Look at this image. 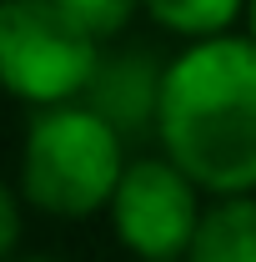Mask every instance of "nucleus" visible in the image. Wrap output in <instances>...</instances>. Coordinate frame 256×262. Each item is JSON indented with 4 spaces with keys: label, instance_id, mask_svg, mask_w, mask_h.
<instances>
[{
    "label": "nucleus",
    "instance_id": "obj_3",
    "mask_svg": "<svg viewBox=\"0 0 256 262\" xmlns=\"http://www.w3.org/2000/svg\"><path fill=\"white\" fill-rule=\"evenodd\" d=\"M100 66V40L75 26L61 0H5L0 5V76L31 106H61L86 96Z\"/></svg>",
    "mask_w": 256,
    "mask_h": 262
},
{
    "label": "nucleus",
    "instance_id": "obj_1",
    "mask_svg": "<svg viewBox=\"0 0 256 262\" xmlns=\"http://www.w3.org/2000/svg\"><path fill=\"white\" fill-rule=\"evenodd\" d=\"M161 146L201 192H256V40L206 35L166 66Z\"/></svg>",
    "mask_w": 256,
    "mask_h": 262
},
{
    "label": "nucleus",
    "instance_id": "obj_2",
    "mask_svg": "<svg viewBox=\"0 0 256 262\" xmlns=\"http://www.w3.org/2000/svg\"><path fill=\"white\" fill-rule=\"evenodd\" d=\"M121 131L86 101L40 106L25 126V157H20V192L40 212L56 217H91L111 207V196L126 177Z\"/></svg>",
    "mask_w": 256,
    "mask_h": 262
},
{
    "label": "nucleus",
    "instance_id": "obj_9",
    "mask_svg": "<svg viewBox=\"0 0 256 262\" xmlns=\"http://www.w3.org/2000/svg\"><path fill=\"white\" fill-rule=\"evenodd\" d=\"M15 237H20V217H15V196H5V232H0V247L15 252Z\"/></svg>",
    "mask_w": 256,
    "mask_h": 262
},
{
    "label": "nucleus",
    "instance_id": "obj_8",
    "mask_svg": "<svg viewBox=\"0 0 256 262\" xmlns=\"http://www.w3.org/2000/svg\"><path fill=\"white\" fill-rule=\"evenodd\" d=\"M136 5H141V0H61V10L75 20V26H86L96 40L121 35V31H126V20L136 15Z\"/></svg>",
    "mask_w": 256,
    "mask_h": 262
},
{
    "label": "nucleus",
    "instance_id": "obj_11",
    "mask_svg": "<svg viewBox=\"0 0 256 262\" xmlns=\"http://www.w3.org/2000/svg\"><path fill=\"white\" fill-rule=\"evenodd\" d=\"M10 262H56V257H10Z\"/></svg>",
    "mask_w": 256,
    "mask_h": 262
},
{
    "label": "nucleus",
    "instance_id": "obj_10",
    "mask_svg": "<svg viewBox=\"0 0 256 262\" xmlns=\"http://www.w3.org/2000/svg\"><path fill=\"white\" fill-rule=\"evenodd\" d=\"M246 35L256 40V0H246Z\"/></svg>",
    "mask_w": 256,
    "mask_h": 262
},
{
    "label": "nucleus",
    "instance_id": "obj_5",
    "mask_svg": "<svg viewBox=\"0 0 256 262\" xmlns=\"http://www.w3.org/2000/svg\"><path fill=\"white\" fill-rule=\"evenodd\" d=\"M161 86H166V66H156L146 51L100 56L96 76L86 86V106L100 111L131 141V136H146L161 126Z\"/></svg>",
    "mask_w": 256,
    "mask_h": 262
},
{
    "label": "nucleus",
    "instance_id": "obj_4",
    "mask_svg": "<svg viewBox=\"0 0 256 262\" xmlns=\"http://www.w3.org/2000/svg\"><path fill=\"white\" fill-rule=\"evenodd\" d=\"M201 187L171 157H141L126 166L121 187L111 196V222L141 262H176L191 252L201 232Z\"/></svg>",
    "mask_w": 256,
    "mask_h": 262
},
{
    "label": "nucleus",
    "instance_id": "obj_6",
    "mask_svg": "<svg viewBox=\"0 0 256 262\" xmlns=\"http://www.w3.org/2000/svg\"><path fill=\"white\" fill-rule=\"evenodd\" d=\"M186 262H256V196H221L201 217Z\"/></svg>",
    "mask_w": 256,
    "mask_h": 262
},
{
    "label": "nucleus",
    "instance_id": "obj_7",
    "mask_svg": "<svg viewBox=\"0 0 256 262\" xmlns=\"http://www.w3.org/2000/svg\"><path fill=\"white\" fill-rule=\"evenodd\" d=\"M141 10L161 20L166 31L206 40V35H226L231 20L246 10V0H141Z\"/></svg>",
    "mask_w": 256,
    "mask_h": 262
}]
</instances>
